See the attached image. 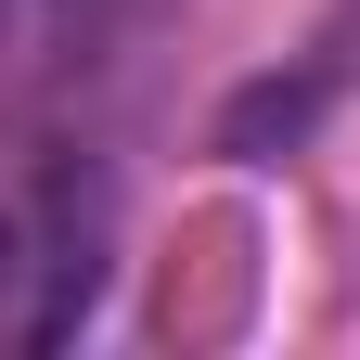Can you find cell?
Returning <instances> with one entry per match:
<instances>
[{
  "label": "cell",
  "instance_id": "6da1fadb",
  "mask_svg": "<svg viewBox=\"0 0 360 360\" xmlns=\"http://www.w3.org/2000/svg\"><path fill=\"white\" fill-rule=\"evenodd\" d=\"M90 283H103V257H90V219L77 193H39V206H0V347H52Z\"/></svg>",
  "mask_w": 360,
  "mask_h": 360
},
{
  "label": "cell",
  "instance_id": "7a4b0ae2",
  "mask_svg": "<svg viewBox=\"0 0 360 360\" xmlns=\"http://www.w3.org/2000/svg\"><path fill=\"white\" fill-rule=\"evenodd\" d=\"M360 90V0H335L322 13V39H309V52L283 65V77H257V90H232V116H219V155H283V142H309V129H322L335 103Z\"/></svg>",
  "mask_w": 360,
  "mask_h": 360
}]
</instances>
